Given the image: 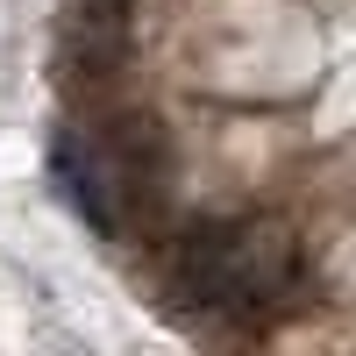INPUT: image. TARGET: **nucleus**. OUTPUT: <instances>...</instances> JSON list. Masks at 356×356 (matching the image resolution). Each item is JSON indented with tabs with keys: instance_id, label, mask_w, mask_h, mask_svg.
Returning <instances> with one entry per match:
<instances>
[{
	"instance_id": "f03ea898",
	"label": "nucleus",
	"mask_w": 356,
	"mask_h": 356,
	"mask_svg": "<svg viewBox=\"0 0 356 356\" xmlns=\"http://www.w3.org/2000/svg\"><path fill=\"white\" fill-rule=\"evenodd\" d=\"M50 178H57V193L79 207L86 228L129 235L136 200H143V164L122 143V129H65L50 143Z\"/></svg>"
},
{
	"instance_id": "f257e3e1",
	"label": "nucleus",
	"mask_w": 356,
	"mask_h": 356,
	"mask_svg": "<svg viewBox=\"0 0 356 356\" xmlns=\"http://www.w3.org/2000/svg\"><path fill=\"white\" fill-rule=\"evenodd\" d=\"M300 285V243L271 214H235V221H200L171 243L164 257V292L186 314L243 321L271 314L285 292Z\"/></svg>"
}]
</instances>
